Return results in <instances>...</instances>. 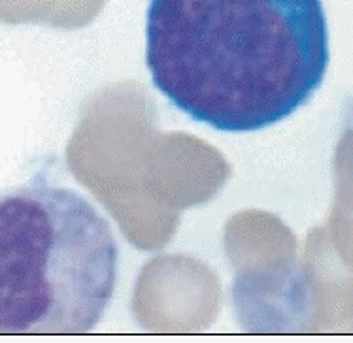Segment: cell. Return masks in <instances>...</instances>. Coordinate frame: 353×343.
Listing matches in <instances>:
<instances>
[{
    "label": "cell",
    "instance_id": "cell-1",
    "mask_svg": "<svg viewBox=\"0 0 353 343\" xmlns=\"http://www.w3.org/2000/svg\"><path fill=\"white\" fill-rule=\"evenodd\" d=\"M321 0H150L153 87L221 132L278 125L310 101L329 68Z\"/></svg>",
    "mask_w": 353,
    "mask_h": 343
},
{
    "label": "cell",
    "instance_id": "cell-2",
    "mask_svg": "<svg viewBox=\"0 0 353 343\" xmlns=\"http://www.w3.org/2000/svg\"><path fill=\"white\" fill-rule=\"evenodd\" d=\"M119 273L114 230L85 196L43 178L0 193V334H85Z\"/></svg>",
    "mask_w": 353,
    "mask_h": 343
}]
</instances>
